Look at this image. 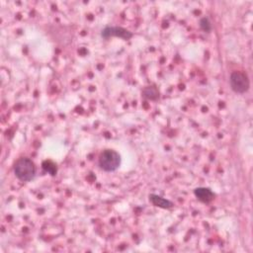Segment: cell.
<instances>
[{"label": "cell", "instance_id": "obj_3", "mask_svg": "<svg viewBox=\"0 0 253 253\" xmlns=\"http://www.w3.org/2000/svg\"><path fill=\"white\" fill-rule=\"evenodd\" d=\"M230 84L232 89L238 94H243L248 91L250 82L246 73L242 71H234L230 77Z\"/></svg>", "mask_w": 253, "mask_h": 253}, {"label": "cell", "instance_id": "obj_4", "mask_svg": "<svg viewBox=\"0 0 253 253\" xmlns=\"http://www.w3.org/2000/svg\"><path fill=\"white\" fill-rule=\"evenodd\" d=\"M101 36L104 39H109L111 37H117V38H121L124 40H129V39L133 38L134 34L131 31L125 29V28H123V27L107 26L102 30Z\"/></svg>", "mask_w": 253, "mask_h": 253}, {"label": "cell", "instance_id": "obj_5", "mask_svg": "<svg viewBox=\"0 0 253 253\" xmlns=\"http://www.w3.org/2000/svg\"><path fill=\"white\" fill-rule=\"evenodd\" d=\"M194 195L196 198L204 204H209L215 199V193L207 187H198L194 190Z\"/></svg>", "mask_w": 253, "mask_h": 253}, {"label": "cell", "instance_id": "obj_6", "mask_svg": "<svg viewBox=\"0 0 253 253\" xmlns=\"http://www.w3.org/2000/svg\"><path fill=\"white\" fill-rule=\"evenodd\" d=\"M150 201L153 206H155L157 208H161V209H166V210L171 209L174 206L173 202H171L168 199H165V198H163V197L158 196L156 194L150 195Z\"/></svg>", "mask_w": 253, "mask_h": 253}, {"label": "cell", "instance_id": "obj_7", "mask_svg": "<svg viewBox=\"0 0 253 253\" xmlns=\"http://www.w3.org/2000/svg\"><path fill=\"white\" fill-rule=\"evenodd\" d=\"M144 97L150 100H156L159 97V92L156 87L154 86H148L143 91Z\"/></svg>", "mask_w": 253, "mask_h": 253}, {"label": "cell", "instance_id": "obj_1", "mask_svg": "<svg viewBox=\"0 0 253 253\" xmlns=\"http://www.w3.org/2000/svg\"><path fill=\"white\" fill-rule=\"evenodd\" d=\"M14 174L23 182L32 181L36 176L35 163L28 157L20 158L14 165Z\"/></svg>", "mask_w": 253, "mask_h": 253}, {"label": "cell", "instance_id": "obj_2", "mask_svg": "<svg viewBox=\"0 0 253 253\" xmlns=\"http://www.w3.org/2000/svg\"><path fill=\"white\" fill-rule=\"evenodd\" d=\"M121 155L114 150L103 151L98 158V165L105 172H114L121 165Z\"/></svg>", "mask_w": 253, "mask_h": 253}, {"label": "cell", "instance_id": "obj_8", "mask_svg": "<svg viewBox=\"0 0 253 253\" xmlns=\"http://www.w3.org/2000/svg\"><path fill=\"white\" fill-rule=\"evenodd\" d=\"M200 27H201V29L206 33H210L212 31V24H211L209 18H207V17H204L200 20Z\"/></svg>", "mask_w": 253, "mask_h": 253}]
</instances>
